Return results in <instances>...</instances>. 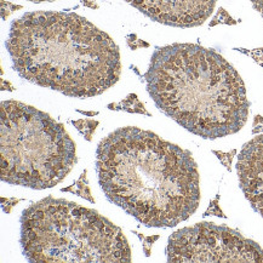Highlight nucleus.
Returning a JSON list of instances; mask_svg holds the SVG:
<instances>
[{"label":"nucleus","mask_w":263,"mask_h":263,"mask_svg":"<svg viewBox=\"0 0 263 263\" xmlns=\"http://www.w3.org/2000/svg\"><path fill=\"white\" fill-rule=\"evenodd\" d=\"M96 171L108 200L147 227H175L200 203V177L190 151L151 131L120 127L101 141Z\"/></svg>","instance_id":"1"},{"label":"nucleus","mask_w":263,"mask_h":263,"mask_svg":"<svg viewBox=\"0 0 263 263\" xmlns=\"http://www.w3.org/2000/svg\"><path fill=\"white\" fill-rule=\"evenodd\" d=\"M5 46L22 79L69 97L99 96L120 78L114 40L73 12H27L11 23Z\"/></svg>","instance_id":"2"},{"label":"nucleus","mask_w":263,"mask_h":263,"mask_svg":"<svg viewBox=\"0 0 263 263\" xmlns=\"http://www.w3.org/2000/svg\"><path fill=\"white\" fill-rule=\"evenodd\" d=\"M160 112L206 140L237 134L250 102L241 77L223 56L198 44L158 48L144 76Z\"/></svg>","instance_id":"3"},{"label":"nucleus","mask_w":263,"mask_h":263,"mask_svg":"<svg viewBox=\"0 0 263 263\" xmlns=\"http://www.w3.org/2000/svg\"><path fill=\"white\" fill-rule=\"evenodd\" d=\"M21 246L28 262H131L123 231L92 209L46 197L22 212Z\"/></svg>","instance_id":"4"},{"label":"nucleus","mask_w":263,"mask_h":263,"mask_svg":"<svg viewBox=\"0 0 263 263\" xmlns=\"http://www.w3.org/2000/svg\"><path fill=\"white\" fill-rule=\"evenodd\" d=\"M2 181L32 190L59 184L77 163L76 143L48 113L18 101L0 106Z\"/></svg>","instance_id":"5"},{"label":"nucleus","mask_w":263,"mask_h":263,"mask_svg":"<svg viewBox=\"0 0 263 263\" xmlns=\"http://www.w3.org/2000/svg\"><path fill=\"white\" fill-rule=\"evenodd\" d=\"M166 256L168 262H263V249L234 229L203 222L175 232Z\"/></svg>","instance_id":"6"},{"label":"nucleus","mask_w":263,"mask_h":263,"mask_svg":"<svg viewBox=\"0 0 263 263\" xmlns=\"http://www.w3.org/2000/svg\"><path fill=\"white\" fill-rule=\"evenodd\" d=\"M147 17L180 28L201 26L214 12L217 0H125Z\"/></svg>","instance_id":"7"},{"label":"nucleus","mask_w":263,"mask_h":263,"mask_svg":"<svg viewBox=\"0 0 263 263\" xmlns=\"http://www.w3.org/2000/svg\"><path fill=\"white\" fill-rule=\"evenodd\" d=\"M239 184L251 208L263 217V135L252 138L238 157Z\"/></svg>","instance_id":"8"},{"label":"nucleus","mask_w":263,"mask_h":263,"mask_svg":"<svg viewBox=\"0 0 263 263\" xmlns=\"http://www.w3.org/2000/svg\"><path fill=\"white\" fill-rule=\"evenodd\" d=\"M73 124H74V126H76L77 129H78L80 133L85 136L87 141L91 140V136H92V134L95 133L96 126L99 125V123H97V121L89 120V119H80V120L73 121Z\"/></svg>","instance_id":"9"},{"label":"nucleus","mask_w":263,"mask_h":263,"mask_svg":"<svg viewBox=\"0 0 263 263\" xmlns=\"http://www.w3.org/2000/svg\"><path fill=\"white\" fill-rule=\"evenodd\" d=\"M119 107L121 109L124 110H127V112H134V113H143V114H147L146 109H144L143 104L138 101V99L135 95H130L127 97L126 100H124L123 102L119 104Z\"/></svg>","instance_id":"10"},{"label":"nucleus","mask_w":263,"mask_h":263,"mask_svg":"<svg viewBox=\"0 0 263 263\" xmlns=\"http://www.w3.org/2000/svg\"><path fill=\"white\" fill-rule=\"evenodd\" d=\"M84 178H85V175H83V176L80 177V180L76 183V187H77V188H74V190H66V191L73 192V193L78 194V195H80V197H83V198L87 199V200H90L91 203H93V201H95V200H93V198L91 197V193H90L89 187H87L86 184H83ZM63 191H65V190H63Z\"/></svg>","instance_id":"11"},{"label":"nucleus","mask_w":263,"mask_h":263,"mask_svg":"<svg viewBox=\"0 0 263 263\" xmlns=\"http://www.w3.org/2000/svg\"><path fill=\"white\" fill-rule=\"evenodd\" d=\"M250 2L252 6L261 13V16L263 17V0H250Z\"/></svg>","instance_id":"12"},{"label":"nucleus","mask_w":263,"mask_h":263,"mask_svg":"<svg viewBox=\"0 0 263 263\" xmlns=\"http://www.w3.org/2000/svg\"><path fill=\"white\" fill-rule=\"evenodd\" d=\"M28 2H33L39 4V3H45V2H55V0H28Z\"/></svg>","instance_id":"13"}]
</instances>
